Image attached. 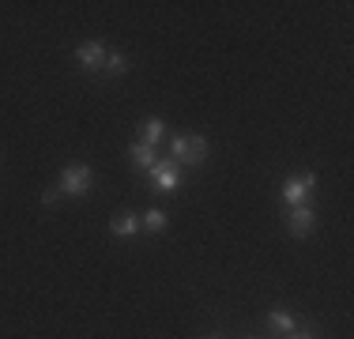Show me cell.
<instances>
[{"label": "cell", "instance_id": "cell-1", "mask_svg": "<svg viewBox=\"0 0 354 339\" xmlns=\"http://www.w3.org/2000/svg\"><path fill=\"white\" fill-rule=\"evenodd\" d=\"M207 155H212V143H207L204 136H174L170 140V158L177 166L196 170V166L207 163Z\"/></svg>", "mask_w": 354, "mask_h": 339}, {"label": "cell", "instance_id": "cell-2", "mask_svg": "<svg viewBox=\"0 0 354 339\" xmlns=\"http://www.w3.org/2000/svg\"><path fill=\"white\" fill-rule=\"evenodd\" d=\"M57 189H61V200L72 196V200H83L91 189H95V170L83 166V163H72L61 170V177H57Z\"/></svg>", "mask_w": 354, "mask_h": 339}, {"label": "cell", "instance_id": "cell-3", "mask_svg": "<svg viewBox=\"0 0 354 339\" xmlns=\"http://www.w3.org/2000/svg\"><path fill=\"white\" fill-rule=\"evenodd\" d=\"M147 181L155 192H181L185 189V174L174 158H158V163L147 170Z\"/></svg>", "mask_w": 354, "mask_h": 339}, {"label": "cell", "instance_id": "cell-4", "mask_svg": "<svg viewBox=\"0 0 354 339\" xmlns=\"http://www.w3.org/2000/svg\"><path fill=\"white\" fill-rule=\"evenodd\" d=\"M313 189H317V174H290V177L283 181L279 196L290 203V208H301V203H309Z\"/></svg>", "mask_w": 354, "mask_h": 339}, {"label": "cell", "instance_id": "cell-5", "mask_svg": "<svg viewBox=\"0 0 354 339\" xmlns=\"http://www.w3.org/2000/svg\"><path fill=\"white\" fill-rule=\"evenodd\" d=\"M106 53H109V49L102 46V42H83V46L75 49V61H80L83 72L98 75V72L106 68Z\"/></svg>", "mask_w": 354, "mask_h": 339}, {"label": "cell", "instance_id": "cell-6", "mask_svg": "<svg viewBox=\"0 0 354 339\" xmlns=\"http://www.w3.org/2000/svg\"><path fill=\"white\" fill-rule=\"evenodd\" d=\"M286 230H290V237H309L317 230V211L309 208V203L290 208V215H286Z\"/></svg>", "mask_w": 354, "mask_h": 339}, {"label": "cell", "instance_id": "cell-7", "mask_svg": "<svg viewBox=\"0 0 354 339\" xmlns=\"http://www.w3.org/2000/svg\"><path fill=\"white\" fill-rule=\"evenodd\" d=\"M136 230H140V215H136V211L121 208V211L109 215V234H113V237H132Z\"/></svg>", "mask_w": 354, "mask_h": 339}, {"label": "cell", "instance_id": "cell-8", "mask_svg": "<svg viewBox=\"0 0 354 339\" xmlns=\"http://www.w3.org/2000/svg\"><path fill=\"white\" fill-rule=\"evenodd\" d=\"M268 328L279 332V336H290V332H298V317H294L290 309H283V305H275V309L268 313Z\"/></svg>", "mask_w": 354, "mask_h": 339}, {"label": "cell", "instance_id": "cell-9", "mask_svg": "<svg viewBox=\"0 0 354 339\" xmlns=\"http://www.w3.org/2000/svg\"><path fill=\"white\" fill-rule=\"evenodd\" d=\"M129 158H132V166H136V170H143V174H147V170L158 163V151L136 140V143H129Z\"/></svg>", "mask_w": 354, "mask_h": 339}, {"label": "cell", "instance_id": "cell-10", "mask_svg": "<svg viewBox=\"0 0 354 339\" xmlns=\"http://www.w3.org/2000/svg\"><path fill=\"white\" fill-rule=\"evenodd\" d=\"M162 136H166V121H162V117H143V121H140V143L155 147Z\"/></svg>", "mask_w": 354, "mask_h": 339}, {"label": "cell", "instance_id": "cell-11", "mask_svg": "<svg viewBox=\"0 0 354 339\" xmlns=\"http://www.w3.org/2000/svg\"><path fill=\"white\" fill-rule=\"evenodd\" d=\"M166 223H170V215H166L162 208H147V211L140 215V226H143V230H151V234H162Z\"/></svg>", "mask_w": 354, "mask_h": 339}, {"label": "cell", "instance_id": "cell-12", "mask_svg": "<svg viewBox=\"0 0 354 339\" xmlns=\"http://www.w3.org/2000/svg\"><path fill=\"white\" fill-rule=\"evenodd\" d=\"M129 53H106V68H102V75H124L129 72Z\"/></svg>", "mask_w": 354, "mask_h": 339}, {"label": "cell", "instance_id": "cell-13", "mask_svg": "<svg viewBox=\"0 0 354 339\" xmlns=\"http://www.w3.org/2000/svg\"><path fill=\"white\" fill-rule=\"evenodd\" d=\"M57 200H61V189H57V185H49V189L41 192V203H46V208H53Z\"/></svg>", "mask_w": 354, "mask_h": 339}, {"label": "cell", "instance_id": "cell-14", "mask_svg": "<svg viewBox=\"0 0 354 339\" xmlns=\"http://www.w3.org/2000/svg\"><path fill=\"white\" fill-rule=\"evenodd\" d=\"M286 339H313V336H309V332H290Z\"/></svg>", "mask_w": 354, "mask_h": 339}, {"label": "cell", "instance_id": "cell-15", "mask_svg": "<svg viewBox=\"0 0 354 339\" xmlns=\"http://www.w3.org/2000/svg\"><path fill=\"white\" fill-rule=\"evenodd\" d=\"M207 339H223V336H207Z\"/></svg>", "mask_w": 354, "mask_h": 339}]
</instances>
